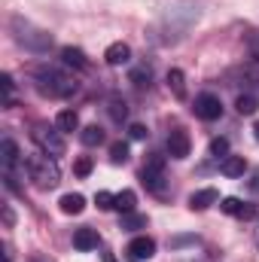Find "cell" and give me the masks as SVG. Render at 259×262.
I'll use <instances>...</instances> for the list:
<instances>
[{
  "label": "cell",
  "mask_w": 259,
  "mask_h": 262,
  "mask_svg": "<svg viewBox=\"0 0 259 262\" xmlns=\"http://www.w3.org/2000/svg\"><path fill=\"white\" fill-rule=\"evenodd\" d=\"M92 168H95V165H92V159H89V156H79V159L73 162V174H76V177H89V174H92Z\"/></svg>",
  "instance_id": "cell-25"
},
{
  "label": "cell",
  "mask_w": 259,
  "mask_h": 262,
  "mask_svg": "<svg viewBox=\"0 0 259 262\" xmlns=\"http://www.w3.org/2000/svg\"><path fill=\"white\" fill-rule=\"evenodd\" d=\"M186 244H195L192 235H180V238H171V247H186Z\"/></svg>",
  "instance_id": "cell-32"
},
{
  "label": "cell",
  "mask_w": 259,
  "mask_h": 262,
  "mask_svg": "<svg viewBox=\"0 0 259 262\" xmlns=\"http://www.w3.org/2000/svg\"><path fill=\"white\" fill-rule=\"evenodd\" d=\"M61 58H64V64L76 67V70H89V58L82 55V49H73V46H64V49H61Z\"/></svg>",
  "instance_id": "cell-16"
},
{
  "label": "cell",
  "mask_w": 259,
  "mask_h": 262,
  "mask_svg": "<svg viewBox=\"0 0 259 262\" xmlns=\"http://www.w3.org/2000/svg\"><path fill=\"white\" fill-rule=\"evenodd\" d=\"M31 262H52L49 256H31Z\"/></svg>",
  "instance_id": "cell-35"
},
{
  "label": "cell",
  "mask_w": 259,
  "mask_h": 262,
  "mask_svg": "<svg viewBox=\"0 0 259 262\" xmlns=\"http://www.w3.org/2000/svg\"><path fill=\"white\" fill-rule=\"evenodd\" d=\"M12 223H15V216H12L9 204H3V226H6V229H12Z\"/></svg>",
  "instance_id": "cell-33"
},
{
  "label": "cell",
  "mask_w": 259,
  "mask_h": 262,
  "mask_svg": "<svg viewBox=\"0 0 259 262\" xmlns=\"http://www.w3.org/2000/svg\"><path fill=\"white\" fill-rule=\"evenodd\" d=\"M134 204H137V195H134L131 189H122V192L116 195V201H113V207H116V210H122V213H131V210H134Z\"/></svg>",
  "instance_id": "cell-19"
},
{
  "label": "cell",
  "mask_w": 259,
  "mask_h": 262,
  "mask_svg": "<svg viewBox=\"0 0 259 262\" xmlns=\"http://www.w3.org/2000/svg\"><path fill=\"white\" fill-rule=\"evenodd\" d=\"M55 128L58 131H76L79 128V116H76V110H61V113L55 116Z\"/></svg>",
  "instance_id": "cell-17"
},
{
  "label": "cell",
  "mask_w": 259,
  "mask_h": 262,
  "mask_svg": "<svg viewBox=\"0 0 259 262\" xmlns=\"http://www.w3.org/2000/svg\"><path fill=\"white\" fill-rule=\"evenodd\" d=\"M12 28H15V40H18L21 46L34 49V52H46V49L52 46V34L31 28V25H28V21H21V18H12Z\"/></svg>",
  "instance_id": "cell-3"
},
{
  "label": "cell",
  "mask_w": 259,
  "mask_h": 262,
  "mask_svg": "<svg viewBox=\"0 0 259 262\" xmlns=\"http://www.w3.org/2000/svg\"><path fill=\"white\" fill-rule=\"evenodd\" d=\"M125 256H128L131 262L153 259V256H156V241H153V238H146V235H137V238H131L128 247H125Z\"/></svg>",
  "instance_id": "cell-6"
},
{
  "label": "cell",
  "mask_w": 259,
  "mask_h": 262,
  "mask_svg": "<svg viewBox=\"0 0 259 262\" xmlns=\"http://www.w3.org/2000/svg\"><path fill=\"white\" fill-rule=\"evenodd\" d=\"M220 171H223L226 177H244L247 162H244V156H226V159L220 162Z\"/></svg>",
  "instance_id": "cell-13"
},
{
  "label": "cell",
  "mask_w": 259,
  "mask_h": 262,
  "mask_svg": "<svg viewBox=\"0 0 259 262\" xmlns=\"http://www.w3.org/2000/svg\"><path fill=\"white\" fill-rule=\"evenodd\" d=\"M250 189H253V192H259V174L253 177V180H250Z\"/></svg>",
  "instance_id": "cell-34"
},
{
  "label": "cell",
  "mask_w": 259,
  "mask_h": 262,
  "mask_svg": "<svg viewBox=\"0 0 259 262\" xmlns=\"http://www.w3.org/2000/svg\"><path fill=\"white\" fill-rule=\"evenodd\" d=\"M220 201V192L217 189H201V192H195L192 198H189V207L192 210H207L210 204H217Z\"/></svg>",
  "instance_id": "cell-14"
},
{
  "label": "cell",
  "mask_w": 259,
  "mask_h": 262,
  "mask_svg": "<svg viewBox=\"0 0 259 262\" xmlns=\"http://www.w3.org/2000/svg\"><path fill=\"white\" fill-rule=\"evenodd\" d=\"M61 210L64 213H82V207H85V198L79 195V192H67V195H61Z\"/></svg>",
  "instance_id": "cell-18"
},
{
  "label": "cell",
  "mask_w": 259,
  "mask_h": 262,
  "mask_svg": "<svg viewBox=\"0 0 259 262\" xmlns=\"http://www.w3.org/2000/svg\"><path fill=\"white\" fill-rule=\"evenodd\" d=\"M256 247H259V229H256Z\"/></svg>",
  "instance_id": "cell-39"
},
{
  "label": "cell",
  "mask_w": 259,
  "mask_h": 262,
  "mask_svg": "<svg viewBox=\"0 0 259 262\" xmlns=\"http://www.w3.org/2000/svg\"><path fill=\"white\" fill-rule=\"evenodd\" d=\"M0 85H3V95H6V98H3V107H12V92H15L12 76H9V73H3V76H0Z\"/></svg>",
  "instance_id": "cell-24"
},
{
  "label": "cell",
  "mask_w": 259,
  "mask_h": 262,
  "mask_svg": "<svg viewBox=\"0 0 259 262\" xmlns=\"http://www.w3.org/2000/svg\"><path fill=\"white\" fill-rule=\"evenodd\" d=\"M131 82L134 85H149V67H140V70H131Z\"/></svg>",
  "instance_id": "cell-28"
},
{
  "label": "cell",
  "mask_w": 259,
  "mask_h": 262,
  "mask_svg": "<svg viewBox=\"0 0 259 262\" xmlns=\"http://www.w3.org/2000/svg\"><path fill=\"white\" fill-rule=\"evenodd\" d=\"M31 73H34V79H37V89H40L46 98H70V95H76V89H79V82H76L73 76L61 73L58 67L40 64V67H34Z\"/></svg>",
  "instance_id": "cell-1"
},
{
  "label": "cell",
  "mask_w": 259,
  "mask_h": 262,
  "mask_svg": "<svg viewBox=\"0 0 259 262\" xmlns=\"http://www.w3.org/2000/svg\"><path fill=\"white\" fill-rule=\"evenodd\" d=\"M143 226H146V216H143V213H134V210H131V213H122V229H125V232H137V229H143Z\"/></svg>",
  "instance_id": "cell-22"
},
{
  "label": "cell",
  "mask_w": 259,
  "mask_h": 262,
  "mask_svg": "<svg viewBox=\"0 0 259 262\" xmlns=\"http://www.w3.org/2000/svg\"><path fill=\"white\" fill-rule=\"evenodd\" d=\"M168 89L174 92V98H186V76H183V70H177V67H171L168 70Z\"/></svg>",
  "instance_id": "cell-15"
},
{
  "label": "cell",
  "mask_w": 259,
  "mask_h": 262,
  "mask_svg": "<svg viewBox=\"0 0 259 262\" xmlns=\"http://www.w3.org/2000/svg\"><path fill=\"white\" fill-rule=\"evenodd\" d=\"M235 107H238V113H241V116H253L259 104H256V98H253V95H238Z\"/></svg>",
  "instance_id": "cell-23"
},
{
  "label": "cell",
  "mask_w": 259,
  "mask_h": 262,
  "mask_svg": "<svg viewBox=\"0 0 259 262\" xmlns=\"http://www.w3.org/2000/svg\"><path fill=\"white\" fill-rule=\"evenodd\" d=\"M162 168H165V159L159 152H149L146 162H143V171H162Z\"/></svg>",
  "instance_id": "cell-27"
},
{
  "label": "cell",
  "mask_w": 259,
  "mask_h": 262,
  "mask_svg": "<svg viewBox=\"0 0 259 262\" xmlns=\"http://www.w3.org/2000/svg\"><path fill=\"white\" fill-rule=\"evenodd\" d=\"M253 73L259 76V55H256V64H253Z\"/></svg>",
  "instance_id": "cell-38"
},
{
  "label": "cell",
  "mask_w": 259,
  "mask_h": 262,
  "mask_svg": "<svg viewBox=\"0 0 259 262\" xmlns=\"http://www.w3.org/2000/svg\"><path fill=\"white\" fill-rule=\"evenodd\" d=\"M25 171H28V180L37 186V189H55L61 183V171L55 165L52 156L46 152H34L25 159Z\"/></svg>",
  "instance_id": "cell-2"
},
{
  "label": "cell",
  "mask_w": 259,
  "mask_h": 262,
  "mask_svg": "<svg viewBox=\"0 0 259 262\" xmlns=\"http://www.w3.org/2000/svg\"><path fill=\"white\" fill-rule=\"evenodd\" d=\"M140 180H143V186H146L153 195H159V198L168 195V183H165L162 171H140Z\"/></svg>",
  "instance_id": "cell-10"
},
{
  "label": "cell",
  "mask_w": 259,
  "mask_h": 262,
  "mask_svg": "<svg viewBox=\"0 0 259 262\" xmlns=\"http://www.w3.org/2000/svg\"><path fill=\"white\" fill-rule=\"evenodd\" d=\"M104 262H116V256H113V253H107V256H104Z\"/></svg>",
  "instance_id": "cell-36"
},
{
  "label": "cell",
  "mask_w": 259,
  "mask_h": 262,
  "mask_svg": "<svg viewBox=\"0 0 259 262\" xmlns=\"http://www.w3.org/2000/svg\"><path fill=\"white\" fill-rule=\"evenodd\" d=\"M189 149H192V143H189V134L183 128H174L168 134V152H171V159H186Z\"/></svg>",
  "instance_id": "cell-8"
},
{
  "label": "cell",
  "mask_w": 259,
  "mask_h": 262,
  "mask_svg": "<svg viewBox=\"0 0 259 262\" xmlns=\"http://www.w3.org/2000/svg\"><path fill=\"white\" fill-rule=\"evenodd\" d=\"M104 58H107V64H110V67H122V64H128V58H131L128 43H113V46H107Z\"/></svg>",
  "instance_id": "cell-12"
},
{
  "label": "cell",
  "mask_w": 259,
  "mask_h": 262,
  "mask_svg": "<svg viewBox=\"0 0 259 262\" xmlns=\"http://www.w3.org/2000/svg\"><path fill=\"white\" fill-rule=\"evenodd\" d=\"M73 247H76V250H82V253L95 250V247H98V232H95V229H89V226L76 229V232H73Z\"/></svg>",
  "instance_id": "cell-11"
},
{
  "label": "cell",
  "mask_w": 259,
  "mask_h": 262,
  "mask_svg": "<svg viewBox=\"0 0 259 262\" xmlns=\"http://www.w3.org/2000/svg\"><path fill=\"white\" fill-rule=\"evenodd\" d=\"M195 116L204 119V122L220 119V116H223V104H220V98L210 95V92H201V95L195 98Z\"/></svg>",
  "instance_id": "cell-5"
},
{
  "label": "cell",
  "mask_w": 259,
  "mask_h": 262,
  "mask_svg": "<svg viewBox=\"0 0 259 262\" xmlns=\"http://www.w3.org/2000/svg\"><path fill=\"white\" fill-rule=\"evenodd\" d=\"M110 116H113L116 122H122V119L128 116V107H125L122 101H113V104H110Z\"/></svg>",
  "instance_id": "cell-29"
},
{
  "label": "cell",
  "mask_w": 259,
  "mask_h": 262,
  "mask_svg": "<svg viewBox=\"0 0 259 262\" xmlns=\"http://www.w3.org/2000/svg\"><path fill=\"white\" fill-rule=\"evenodd\" d=\"M110 162L113 165H125L128 162V143H122V140L110 143Z\"/></svg>",
  "instance_id": "cell-20"
},
{
  "label": "cell",
  "mask_w": 259,
  "mask_h": 262,
  "mask_svg": "<svg viewBox=\"0 0 259 262\" xmlns=\"http://www.w3.org/2000/svg\"><path fill=\"white\" fill-rule=\"evenodd\" d=\"M253 137H256V140H259V122H256V125H253Z\"/></svg>",
  "instance_id": "cell-37"
},
{
  "label": "cell",
  "mask_w": 259,
  "mask_h": 262,
  "mask_svg": "<svg viewBox=\"0 0 259 262\" xmlns=\"http://www.w3.org/2000/svg\"><path fill=\"white\" fill-rule=\"evenodd\" d=\"M0 159H3V174H15V165L21 162V149L12 137H3L0 143Z\"/></svg>",
  "instance_id": "cell-7"
},
{
  "label": "cell",
  "mask_w": 259,
  "mask_h": 262,
  "mask_svg": "<svg viewBox=\"0 0 259 262\" xmlns=\"http://www.w3.org/2000/svg\"><path fill=\"white\" fill-rule=\"evenodd\" d=\"M128 137H131V140H146V137H149V131H146V125L134 122V125H128Z\"/></svg>",
  "instance_id": "cell-31"
},
{
  "label": "cell",
  "mask_w": 259,
  "mask_h": 262,
  "mask_svg": "<svg viewBox=\"0 0 259 262\" xmlns=\"http://www.w3.org/2000/svg\"><path fill=\"white\" fill-rule=\"evenodd\" d=\"M31 137H34V143H37L46 156H52V159L64 156V137H61L58 131H52L49 125H34Z\"/></svg>",
  "instance_id": "cell-4"
},
{
  "label": "cell",
  "mask_w": 259,
  "mask_h": 262,
  "mask_svg": "<svg viewBox=\"0 0 259 262\" xmlns=\"http://www.w3.org/2000/svg\"><path fill=\"white\" fill-rule=\"evenodd\" d=\"M79 140H82L85 146H98V143H104V131L98 128V125H89V128H82Z\"/></svg>",
  "instance_id": "cell-21"
},
{
  "label": "cell",
  "mask_w": 259,
  "mask_h": 262,
  "mask_svg": "<svg viewBox=\"0 0 259 262\" xmlns=\"http://www.w3.org/2000/svg\"><path fill=\"white\" fill-rule=\"evenodd\" d=\"M113 201H116L113 192H98V195H95V204H98L101 210H110V207H113Z\"/></svg>",
  "instance_id": "cell-30"
},
{
  "label": "cell",
  "mask_w": 259,
  "mask_h": 262,
  "mask_svg": "<svg viewBox=\"0 0 259 262\" xmlns=\"http://www.w3.org/2000/svg\"><path fill=\"white\" fill-rule=\"evenodd\" d=\"M226 152H229V140H226V137H213V140H210V156L226 159Z\"/></svg>",
  "instance_id": "cell-26"
},
{
  "label": "cell",
  "mask_w": 259,
  "mask_h": 262,
  "mask_svg": "<svg viewBox=\"0 0 259 262\" xmlns=\"http://www.w3.org/2000/svg\"><path fill=\"white\" fill-rule=\"evenodd\" d=\"M220 207H223L226 213H232V216H241V220H253V216H256V207H253V204H244L241 198H223Z\"/></svg>",
  "instance_id": "cell-9"
}]
</instances>
